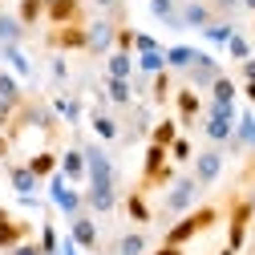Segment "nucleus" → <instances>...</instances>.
Listing matches in <instances>:
<instances>
[{
    "label": "nucleus",
    "mask_w": 255,
    "mask_h": 255,
    "mask_svg": "<svg viewBox=\"0 0 255 255\" xmlns=\"http://www.w3.org/2000/svg\"><path fill=\"white\" fill-rule=\"evenodd\" d=\"M190 166H195L190 174L199 178V186H211V182H219V174H223V150H219V146H207V150H199Z\"/></svg>",
    "instance_id": "nucleus-9"
},
{
    "label": "nucleus",
    "mask_w": 255,
    "mask_h": 255,
    "mask_svg": "<svg viewBox=\"0 0 255 255\" xmlns=\"http://www.w3.org/2000/svg\"><path fill=\"white\" fill-rule=\"evenodd\" d=\"M0 57L8 61V69H12L16 77H33V61L24 57V49H20V45H0Z\"/></svg>",
    "instance_id": "nucleus-29"
},
{
    "label": "nucleus",
    "mask_w": 255,
    "mask_h": 255,
    "mask_svg": "<svg viewBox=\"0 0 255 255\" xmlns=\"http://www.w3.org/2000/svg\"><path fill=\"white\" fill-rule=\"evenodd\" d=\"M231 37H235V20H231V16H219V20H211V24L203 28V41L215 45V49H227Z\"/></svg>",
    "instance_id": "nucleus-24"
},
{
    "label": "nucleus",
    "mask_w": 255,
    "mask_h": 255,
    "mask_svg": "<svg viewBox=\"0 0 255 255\" xmlns=\"http://www.w3.org/2000/svg\"><path fill=\"white\" fill-rule=\"evenodd\" d=\"M203 126V138L211 142V146H231V134H235V122H219V118H203L199 122Z\"/></svg>",
    "instance_id": "nucleus-21"
},
{
    "label": "nucleus",
    "mask_w": 255,
    "mask_h": 255,
    "mask_svg": "<svg viewBox=\"0 0 255 255\" xmlns=\"http://www.w3.org/2000/svg\"><path fill=\"white\" fill-rule=\"evenodd\" d=\"M227 150H235V154L255 150V110H239V122H235V134H231Z\"/></svg>",
    "instance_id": "nucleus-12"
},
{
    "label": "nucleus",
    "mask_w": 255,
    "mask_h": 255,
    "mask_svg": "<svg viewBox=\"0 0 255 255\" xmlns=\"http://www.w3.org/2000/svg\"><path fill=\"white\" fill-rule=\"evenodd\" d=\"M102 89H106V102H110L114 110H130V106H134V81L106 77V81H102Z\"/></svg>",
    "instance_id": "nucleus-16"
},
{
    "label": "nucleus",
    "mask_w": 255,
    "mask_h": 255,
    "mask_svg": "<svg viewBox=\"0 0 255 255\" xmlns=\"http://www.w3.org/2000/svg\"><path fill=\"white\" fill-rule=\"evenodd\" d=\"M0 12H4V8H0Z\"/></svg>",
    "instance_id": "nucleus-55"
},
{
    "label": "nucleus",
    "mask_w": 255,
    "mask_h": 255,
    "mask_svg": "<svg viewBox=\"0 0 255 255\" xmlns=\"http://www.w3.org/2000/svg\"><path fill=\"white\" fill-rule=\"evenodd\" d=\"M150 16L166 28H182V0H150Z\"/></svg>",
    "instance_id": "nucleus-22"
},
{
    "label": "nucleus",
    "mask_w": 255,
    "mask_h": 255,
    "mask_svg": "<svg viewBox=\"0 0 255 255\" xmlns=\"http://www.w3.org/2000/svg\"><path fill=\"white\" fill-rule=\"evenodd\" d=\"M251 231H255V219H251Z\"/></svg>",
    "instance_id": "nucleus-54"
},
{
    "label": "nucleus",
    "mask_w": 255,
    "mask_h": 255,
    "mask_svg": "<svg viewBox=\"0 0 255 255\" xmlns=\"http://www.w3.org/2000/svg\"><path fill=\"white\" fill-rule=\"evenodd\" d=\"M215 77H223V65H219L211 53H203V49H199L195 65L186 69V85H190V89H211V85H215Z\"/></svg>",
    "instance_id": "nucleus-8"
},
{
    "label": "nucleus",
    "mask_w": 255,
    "mask_h": 255,
    "mask_svg": "<svg viewBox=\"0 0 255 255\" xmlns=\"http://www.w3.org/2000/svg\"><path fill=\"white\" fill-rule=\"evenodd\" d=\"M170 162H174V166L195 162V146H190V138H182V134H178V138L170 142Z\"/></svg>",
    "instance_id": "nucleus-37"
},
{
    "label": "nucleus",
    "mask_w": 255,
    "mask_h": 255,
    "mask_svg": "<svg viewBox=\"0 0 255 255\" xmlns=\"http://www.w3.org/2000/svg\"><path fill=\"white\" fill-rule=\"evenodd\" d=\"M251 255H255V251H251Z\"/></svg>",
    "instance_id": "nucleus-56"
},
{
    "label": "nucleus",
    "mask_w": 255,
    "mask_h": 255,
    "mask_svg": "<svg viewBox=\"0 0 255 255\" xmlns=\"http://www.w3.org/2000/svg\"><path fill=\"white\" fill-rule=\"evenodd\" d=\"M53 114H57L61 122L77 126V122H81V102H77V98H69V93H57V98H53Z\"/></svg>",
    "instance_id": "nucleus-32"
},
{
    "label": "nucleus",
    "mask_w": 255,
    "mask_h": 255,
    "mask_svg": "<svg viewBox=\"0 0 255 255\" xmlns=\"http://www.w3.org/2000/svg\"><path fill=\"white\" fill-rule=\"evenodd\" d=\"M49 4H57V0H45V8H49Z\"/></svg>",
    "instance_id": "nucleus-53"
},
{
    "label": "nucleus",
    "mask_w": 255,
    "mask_h": 255,
    "mask_svg": "<svg viewBox=\"0 0 255 255\" xmlns=\"http://www.w3.org/2000/svg\"><path fill=\"white\" fill-rule=\"evenodd\" d=\"M85 4H93L102 16H114V20L126 24V4H122V0H85Z\"/></svg>",
    "instance_id": "nucleus-38"
},
{
    "label": "nucleus",
    "mask_w": 255,
    "mask_h": 255,
    "mask_svg": "<svg viewBox=\"0 0 255 255\" xmlns=\"http://www.w3.org/2000/svg\"><path fill=\"white\" fill-rule=\"evenodd\" d=\"M61 174H65L73 186L85 182V150H81V146H69L65 154H61Z\"/></svg>",
    "instance_id": "nucleus-19"
},
{
    "label": "nucleus",
    "mask_w": 255,
    "mask_h": 255,
    "mask_svg": "<svg viewBox=\"0 0 255 255\" xmlns=\"http://www.w3.org/2000/svg\"><path fill=\"white\" fill-rule=\"evenodd\" d=\"M219 207L215 203H207V207H195V211H186L182 219H174L170 227H166V235H162V243L166 247H182V243H190L195 235H203V231H211L215 223H219Z\"/></svg>",
    "instance_id": "nucleus-1"
},
{
    "label": "nucleus",
    "mask_w": 255,
    "mask_h": 255,
    "mask_svg": "<svg viewBox=\"0 0 255 255\" xmlns=\"http://www.w3.org/2000/svg\"><path fill=\"white\" fill-rule=\"evenodd\" d=\"M45 0H20V4H16V16H20V24L24 28H37L41 20H45Z\"/></svg>",
    "instance_id": "nucleus-33"
},
{
    "label": "nucleus",
    "mask_w": 255,
    "mask_h": 255,
    "mask_svg": "<svg viewBox=\"0 0 255 255\" xmlns=\"http://www.w3.org/2000/svg\"><path fill=\"white\" fill-rule=\"evenodd\" d=\"M195 57H199L195 45H170V49H166V69H170V73H186L190 65H195Z\"/></svg>",
    "instance_id": "nucleus-26"
},
{
    "label": "nucleus",
    "mask_w": 255,
    "mask_h": 255,
    "mask_svg": "<svg viewBox=\"0 0 255 255\" xmlns=\"http://www.w3.org/2000/svg\"><path fill=\"white\" fill-rule=\"evenodd\" d=\"M134 53H122V49H114L110 57H106V77H118V81H134Z\"/></svg>",
    "instance_id": "nucleus-20"
},
{
    "label": "nucleus",
    "mask_w": 255,
    "mask_h": 255,
    "mask_svg": "<svg viewBox=\"0 0 255 255\" xmlns=\"http://www.w3.org/2000/svg\"><path fill=\"white\" fill-rule=\"evenodd\" d=\"M203 118H219V122H239V102H207Z\"/></svg>",
    "instance_id": "nucleus-35"
},
{
    "label": "nucleus",
    "mask_w": 255,
    "mask_h": 255,
    "mask_svg": "<svg viewBox=\"0 0 255 255\" xmlns=\"http://www.w3.org/2000/svg\"><path fill=\"white\" fill-rule=\"evenodd\" d=\"M8 186L16 190V195H37L41 178L28 170V162H8Z\"/></svg>",
    "instance_id": "nucleus-17"
},
{
    "label": "nucleus",
    "mask_w": 255,
    "mask_h": 255,
    "mask_svg": "<svg viewBox=\"0 0 255 255\" xmlns=\"http://www.w3.org/2000/svg\"><path fill=\"white\" fill-rule=\"evenodd\" d=\"M199 195H203V186H199V178H195V174H178V178H174V182L166 186V199H162V211H166L170 219H182L186 211H195Z\"/></svg>",
    "instance_id": "nucleus-2"
},
{
    "label": "nucleus",
    "mask_w": 255,
    "mask_h": 255,
    "mask_svg": "<svg viewBox=\"0 0 255 255\" xmlns=\"http://www.w3.org/2000/svg\"><path fill=\"white\" fill-rule=\"evenodd\" d=\"M4 255H45V251H41V243L24 239V243H16V247H12V251H4Z\"/></svg>",
    "instance_id": "nucleus-45"
},
{
    "label": "nucleus",
    "mask_w": 255,
    "mask_h": 255,
    "mask_svg": "<svg viewBox=\"0 0 255 255\" xmlns=\"http://www.w3.org/2000/svg\"><path fill=\"white\" fill-rule=\"evenodd\" d=\"M0 98H4L8 106H16V110L28 102V98H24V89H20V77L8 73V69H0Z\"/></svg>",
    "instance_id": "nucleus-30"
},
{
    "label": "nucleus",
    "mask_w": 255,
    "mask_h": 255,
    "mask_svg": "<svg viewBox=\"0 0 255 255\" xmlns=\"http://www.w3.org/2000/svg\"><path fill=\"white\" fill-rule=\"evenodd\" d=\"M69 239L81 247V251H102V227H98V219H93L89 211L69 219Z\"/></svg>",
    "instance_id": "nucleus-6"
},
{
    "label": "nucleus",
    "mask_w": 255,
    "mask_h": 255,
    "mask_svg": "<svg viewBox=\"0 0 255 255\" xmlns=\"http://www.w3.org/2000/svg\"><path fill=\"white\" fill-rule=\"evenodd\" d=\"M134 69H138V77H158V73H166V49H158V53H138V57H134Z\"/></svg>",
    "instance_id": "nucleus-27"
},
{
    "label": "nucleus",
    "mask_w": 255,
    "mask_h": 255,
    "mask_svg": "<svg viewBox=\"0 0 255 255\" xmlns=\"http://www.w3.org/2000/svg\"><path fill=\"white\" fill-rule=\"evenodd\" d=\"M239 81H255V57H247L239 65Z\"/></svg>",
    "instance_id": "nucleus-46"
},
{
    "label": "nucleus",
    "mask_w": 255,
    "mask_h": 255,
    "mask_svg": "<svg viewBox=\"0 0 255 255\" xmlns=\"http://www.w3.org/2000/svg\"><path fill=\"white\" fill-rule=\"evenodd\" d=\"M174 110H178V122H182V126H199V122H203L207 102L199 98V89L178 85V89H174Z\"/></svg>",
    "instance_id": "nucleus-7"
},
{
    "label": "nucleus",
    "mask_w": 255,
    "mask_h": 255,
    "mask_svg": "<svg viewBox=\"0 0 255 255\" xmlns=\"http://www.w3.org/2000/svg\"><path fill=\"white\" fill-rule=\"evenodd\" d=\"M219 255H239V251H231V247H223V251H219Z\"/></svg>",
    "instance_id": "nucleus-52"
},
{
    "label": "nucleus",
    "mask_w": 255,
    "mask_h": 255,
    "mask_svg": "<svg viewBox=\"0 0 255 255\" xmlns=\"http://www.w3.org/2000/svg\"><path fill=\"white\" fill-rule=\"evenodd\" d=\"M158 49H162V45H158L150 33H138V41H134V57H138V53H158Z\"/></svg>",
    "instance_id": "nucleus-44"
},
{
    "label": "nucleus",
    "mask_w": 255,
    "mask_h": 255,
    "mask_svg": "<svg viewBox=\"0 0 255 255\" xmlns=\"http://www.w3.org/2000/svg\"><path fill=\"white\" fill-rule=\"evenodd\" d=\"M118 186H85V211L89 215H114L118 211Z\"/></svg>",
    "instance_id": "nucleus-10"
},
{
    "label": "nucleus",
    "mask_w": 255,
    "mask_h": 255,
    "mask_svg": "<svg viewBox=\"0 0 255 255\" xmlns=\"http://www.w3.org/2000/svg\"><path fill=\"white\" fill-rule=\"evenodd\" d=\"M49 73H53V81H69V65H65V57H61V53L49 57Z\"/></svg>",
    "instance_id": "nucleus-42"
},
{
    "label": "nucleus",
    "mask_w": 255,
    "mask_h": 255,
    "mask_svg": "<svg viewBox=\"0 0 255 255\" xmlns=\"http://www.w3.org/2000/svg\"><path fill=\"white\" fill-rule=\"evenodd\" d=\"M239 8H243V12H251V16H255V0H243V4H239Z\"/></svg>",
    "instance_id": "nucleus-50"
},
{
    "label": "nucleus",
    "mask_w": 255,
    "mask_h": 255,
    "mask_svg": "<svg viewBox=\"0 0 255 255\" xmlns=\"http://www.w3.org/2000/svg\"><path fill=\"white\" fill-rule=\"evenodd\" d=\"M89 126H93V134H98L102 142H118L122 138V126L110 110H89Z\"/></svg>",
    "instance_id": "nucleus-18"
},
{
    "label": "nucleus",
    "mask_w": 255,
    "mask_h": 255,
    "mask_svg": "<svg viewBox=\"0 0 255 255\" xmlns=\"http://www.w3.org/2000/svg\"><path fill=\"white\" fill-rule=\"evenodd\" d=\"M122 207H126V215H130V223H134V227H150L154 211L146 207V195H142V190H130V195L122 199Z\"/></svg>",
    "instance_id": "nucleus-23"
},
{
    "label": "nucleus",
    "mask_w": 255,
    "mask_h": 255,
    "mask_svg": "<svg viewBox=\"0 0 255 255\" xmlns=\"http://www.w3.org/2000/svg\"><path fill=\"white\" fill-rule=\"evenodd\" d=\"M118 24H122V20L93 12V16L85 20V53H89V57H110V53H114V41H118Z\"/></svg>",
    "instance_id": "nucleus-3"
},
{
    "label": "nucleus",
    "mask_w": 255,
    "mask_h": 255,
    "mask_svg": "<svg viewBox=\"0 0 255 255\" xmlns=\"http://www.w3.org/2000/svg\"><path fill=\"white\" fill-rule=\"evenodd\" d=\"M211 20H219V16H215V8L207 4V0H186V4H182V28H195V33H203Z\"/></svg>",
    "instance_id": "nucleus-13"
},
{
    "label": "nucleus",
    "mask_w": 255,
    "mask_h": 255,
    "mask_svg": "<svg viewBox=\"0 0 255 255\" xmlns=\"http://www.w3.org/2000/svg\"><path fill=\"white\" fill-rule=\"evenodd\" d=\"M61 255H85V251H81V247H77V243L65 235V239H61Z\"/></svg>",
    "instance_id": "nucleus-47"
},
{
    "label": "nucleus",
    "mask_w": 255,
    "mask_h": 255,
    "mask_svg": "<svg viewBox=\"0 0 255 255\" xmlns=\"http://www.w3.org/2000/svg\"><path fill=\"white\" fill-rule=\"evenodd\" d=\"M207 4L215 8V16H235V12H239V4H243V0H207Z\"/></svg>",
    "instance_id": "nucleus-43"
},
{
    "label": "nucleus",
    "mask_w": 255,
    "mask_h": 255,
    "mask_svg": "<svg viewBox=\"0 0 255 255\" xmlns=\"http://www.w3.org/2000/svg\"><path fill=\"white\" fill-rule=\"evenodd\" d=\"M174 138H178V118H162V122L150 130V142H154V146H166V150H170Z\"/></svg>",
    "instance_id": "nucleus-34"
},
{
    "label": "nucleus",
    "mask_w": 255,
    "mask_h": 255,
    "mask_svg": "<svg viewBox=\"0 0 255 255\" xmlns=\"http://www.w3.org/2000/svg\"><path fill=\"white\" fill-rule=\"evenodd\" d=\"M154 255H182V247H166V243H162V247H158Z\"/></svg>",
    "instance_id": "nucleus-49"
},
{
    "label": "nucleus",
    "mask_w": 255,
    "mask_h": 255,
    "mask_svg": "<svg viewBox=\"0 0 255 255\" xmlns=\"http://www.w3.org/2000/svg\"><path fill=\"white\" fill-rule=\"evenodd\" d=\"M28 28L20 24L16 12H0V45H24Z\"/></svg>",
    "instance_id": "nucleus-25"
},
{
    "label": "nucleus",
    "mask_w": 255,
    "mask_h": 255,
    "mask_svg": "<svg viewBox=\"0 0 255 255\" xmlns=\"http://www.w3.org/2000/svg\"><path fill=\"white\" fill-rule=\"evenodd\" d=\"M251 219H255V195L231 199V219H227V247L231 251H243L247 231H251Z\"/></svg>",
    "instance_id": "nucleus-5"
},
{
    "label": "nucleus",
    "mask_w": 255,
    "mask_h": 255,
    "mask_svg": "<svg viewBox=\"0 0 255 255\" xmlns=\"http://www.w3.org/2000/svg\"><path fill=\"white\" fill-rule=\"evenodd\" d=\"M28 235H33V223H24V219H4V223H0V255L12 251L16 243H24Z\"/></svg>",
    "instance_id": "nucleus-15"
},
{
    "label": "nucleus",
    "mask_w": 255,
    "mask_h": 255,
    "mask_svg": "<svg viewBox=\"0 0 255 255\" xmlns=\"http://www.w3.org/2000/svg\"><path fill=\"white\" fill-rule=\"evenodd\" d=\"M28 170H33L37 178H53V174L61 170V154H53V150H37L33 158H28Z\"/></svg>",
    "instance_id": "nucleus-28"
},
{
    "label": "nucleus",
    "mask_w": 255,
    "mask_h": 255,
    "mask_svg": "<svg viewBox=\"0 0 255 255\" xmlns=\"http://www.w3.org/2000/svg\"><path fill=\"white\" fill-rule=\"evenodd\" d=\"M134 41H138V28H130V24H118V41H114V49H122V53H134Z\"/></svg>",
    "instance_id": "nucleus-41"
},
{
    "label": "nucleus",
    "mask_w": 255,
    "mask_h": 255,
    "mask_svg": "<svg viewBox=\"0 0 255 255\" xmlns=\"http://www.w3.org/2000/svg\"><path fill=\"white\" fill-rule=\"evenodd\" d=\"M227 53H231V61H235V65H243V61L247 57H255V49H251V41L239 33V28H235V37L227 41Z\"/></svg>",
    "instance_id": "nucleus-36"
},
{
    "label": "nucleus",
    "mask_w": 255,
    "mask_h": 255,
    "mask_svg": "<svg viewBox=\"0 0 255 255\" xmlns=\"http://www.w3.org/2000/svg\"><path fill=\"white\" fill-rule=\"evenodd\" d=\"M85 150V186H118V170L114 158L106 154L102 142H81Z\"/></svg>",
    "instance_id": "nucleus-4"
},
{
    "label": "nucleus",
    "mask_w": 255,
    "mask_h": 255,
    "mask_svg": "<svg viewBox=\"0 0 255 255\" xmlns=\"http://www.w3.org/2000/svg\"><path fill=\"white\" fill-rule=\"evenodd\" d=\"M243 98H247V102L255 106V81H243Z\"/></svg>",
    "instance_id": "nucleus-48"
},
{
    "label": "nucleus",
    "mask_w": 255,
    "mask_h": 255,
    "mask_svg": "<svg viewBox=\"0 0 255 255\" xmlns=\"http://www.w3.org/2000/svg\"><path fill=\"white\" fill-rule=\"evenodd\" d=\"M4 219H12V215H8V211H4V207H0V223H4Z\"/></svg>",
    "instance_id": "nucleus-51"
},
{
    "label": "nucleus",
    "mask_w": 255,
    "mask_h": 255,
    "mask_svg": "<svg viewBox=\"0 0 255 255\" xmlns=\"http://www.w3.org/2000/svg\"><path fill=\"white\" fill-rule=\"evenodd\" d=\"M150 98H154V102H166V98H170V69L158 73V77H150Z\"/></svg>",
    "instance_id": "nucleus-40"
},
{
    "label": "nucleus",
    "mask_w": 255,
    "mask_h": 255,
    "mask_svg": "<svg viewBox=\"0 0 255 255\" xmlns=\"http://www.w3.org/2000/svg\"><path fill=\"white\" fill-rule=\"evenodd\" d=\"M207 102H239V81L235 77H215V85L207 89Z\"/></svg>",
    "instance_id": "nucleus-31"
},
{
    "label": "nucleus",
    "mask_w": 255,
    "mask_h": 255,
    "mask_svg": "<svg viewBox=\"0 0 255 255\" xmlns=\"http://www.w3.org/2000/svg\"><path fill=\"white\" fill-rule=\"evenodd\" d=\"M41 251H45V255H61V235H57L53 223H45V227H41Z\"/></svg>",
    "instance_id": "nucleus-39"
},
{
    "label": "nucleus",
    "mask_w": 255,
    "mask_h": 255,
    "mask_svg": "<svg viewBox=\"0 0 255 255\" xmlns=\"http://www.w3.org/2000/svg\"><path fill=\"white\" fill-rule=\"evenodd\" d=\"M146 247H150L146 231H142V227H134V231L118 235V239H114V243L106 247V255H146Z\"/></svg>",
    "instance_id": "nucleus-14"
},
{
    "label": "nucleus",
    "mask_w": 255,
    "mask_h": 255,
    "mask_svg": "<svg viewBox=\"0 0 255 255\" xmlns=\"http://www.w3.org/2000/svg\"><path fill=\"white\" fill-rule=\"evenodd\" d=\"M49 49H53V53H73V49H81V53H85V24L53 28V33H49Z\"/></svg>",
    "instance_id": "nucleus-11"
}]
</instances>
